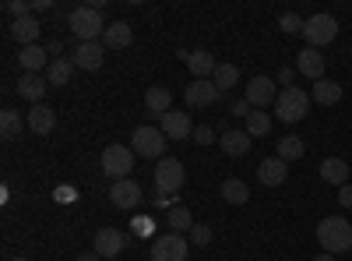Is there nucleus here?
I'll return each mask as SVG.
<instances>
[{
    "label": "nucleus",
    "instance_id": "1",
    "mask_svg": "<svg viewBox=\"0 0 352 261\" xmlns=\"http://www.w3.org/2000/svg\"><path fill=\"white\" fill-rule=\"evenodd\" d=\"M317 240L328 254H342L352 251V222L345 216H328L317 222Z\"/></svg>",
    "mask_w": 352,
    "mask_h": 261
},
{
    "label": "nucleus",
    "instance_id": "2",
    "mask_svg": "<svg viewBox=\"0 0 352 261\" xmlns=\"http://www.w3.org/2000/svg\"><path fill=\"white\" fill-rule=\"evenodd\" d=\"M310 103H314L310 92H303L300 85H289V89H282L278 99H275V117L282 124H300L310 113Z\"/></svg>",
    "mask_w": 352,
    "mask_h": 261
},
{
    "label": "nucleus",
    "instance_id": "3",
    "mask_svg": "<svg viewBox=\"0 0 352 261\" xmlns=\"http://www.w3.org/2000/svg\"><path fill=\"white\" fill-rule=\"evenodd\" d=\"M67 25H71V36H74V39H81V43H99V39H102V32H106V25H102V11L88 8V4L74 8V11L67 14Z\"/></svg>",
    "mask_w": 352,
    "mask_h": 261
},
{
    "label": "nucleus",
    "instance_id": "4",
    "mask_svg": "<svg viewBox=\"0 0 352 261\" xmlns=\"http://www.w3.org/2000/svg\"><path fill=\"white\" fill-rule=\"evenodd\" d=\"M131 141H134V152H138L141 159H166V145H169V138H166L159 127L141 124V127H134Z\"/></svg>",
    "mask_w": 352,
    "mask_h": 261
},
{
    "label": "nucleus",
    "instance_id": "5",
    "mask_svg": "<svg viewBox=\"0 0 352 261\" xmlns=\"http://www.w3.org/2000/svg\"><path fill=\"white\" fill-rule=\"evenodd\" d=\"M134 169V149H127V145H109V149L102 152V173L116 184V180H127Z\"/></svg>",
    "mask_w": 352,
    "mask_h": 261
},
{
    "label": "nucleus",
    "instance_id": "6",
    "mask_svg": "<svg viewBox=\"0 0 352 261\" xmlns=\"http://www.w3.org/2000/svg\"><path fill=\"white\" fill-rule=\"evenodd\" d=\"M335 36H338V21H335L331 14H324V11L310 14L307 25H303V39H307V46H314V50L335 43Z\"/></svg>",
    "mask_w": 352,
    "mask_h": 261
},
{
    "label": "nucleus",
    "instance_id": "7",
    "mask_svg": "<svg viewBox=\"0 0 352 261\" xmlns=\"http://www.w3.org/2000/svg\"><path fill=\"white\" fill-rule=\"evenodd\" d=\"M184 180H187V173H184L180 159H173V156L159 159V166H155V191L159 194H176L184 187Z\"/></svg>",
    "mask_w": 352,
    "mask_h": 261
},
{
    "label": "nucleus",
    "instance_id": "8",
    "mask_svg": "<svg viewBox=\"0 0 352 261\" xmlns=\"http://www.w3.org/2000/svg\"><path fill=\"white\" fill-rule=\"evenodd\" d=\"M219 99H226V92H219L215 81H190V85H187V106H190V109L215 106Z\"/></svg>",
    "mask_w": 352,
    "mask_h": 261
},
{
    "label": "nucleus",
    "instance_id": "9",
    "mask_svg": "<svg viewBox=\"0 0 352 261\" xmlns=\"http://www.w3.org/2000/svg\"><path fill=\"white\" fill-rule=\"evenodd\" d=\"M187 258V240L180 233H166L152 244V261H184Z\"/></svg>",
    "mask_w": 352,
    "mask_h": 261
},
{
    "label": "nucleus",
    "instance_id": "10",
    "mask_svg": "<svg viewBox=\"0 0 352 261\" xmlns=\"http://www.w3.org/2000/svg\"><path fill=\"white\" fill-rule=\"evenodd\" d=\"M254 109H261V106H268V103H275L278 99V92H275V81L268 78V74H257V78H250L247 81V96H243Z\"/></svg>",
    "mask_w": 352,
    "mask_h": 261
},
{
    "label": "nucleus",
    "instance_id": "11",
    "mask_svg": "<svg viewBox=\"0 0 352 261\" xmlns=\"http://www.w3.org/2000/svg\"><path fill=\"white\" fill-rule=\"evenodd\" d=\"M109 201H113L116 209H124V212L138 209V205H141V187H138V180H134V177L116 180V184L109 187Z\"/></svg>",
    "mask_w": 352,
    "mask_h": 261
},
{
    "label": "nucleus",
    "instance_id": "12",
    "mask_svg": "<svg viewBox=\"0 0 352 261\" xmlns=\"http://www.w3.org/2000/svg\"><path fill=\"white\" fill-rule=\"evenodd\" d=\"M127 247V233H124V229H116V226H106V229H99V233H96V254L99 258H116V254H120Z\"/></svg>",
    "mask_w": 352,
    "mask_h": 261
},
{
    "label": "nucleus",
    "instance_id": "13",
    "mask_svg": "<svg viewBox=\"0 0 352 261\" xmlns=\"http://www.w3.org/2000/svg\"><path fill=\"white\" fill-rule=\"evenodd\" d=\"M285 177H289V163H285V159H278V156L261 159V166H257V180H261L264 187H278V184H285Z\"/></svg>",
    "mask_w": 352,
    "mask_h": 261
},
{
    "label": "nucleus",
    "instance_id": "14",
    "mask_svg": "<svg viewBox=\"0 0 352 261\" xmlns=\"http://www.w3.org/2000/svg\"><path fill=\"white\" fill-rule=\"evenodd\" d=\"M162 134H166L169 141H184V138H190V134H194V127H190V113H184V109H169L166 117H162Z\"/></svg>",
    "mask_w": 352,
    "mask_h": 261
},
{
    "label": "nucleus",
    "instance_id": "15",
    "mask_svg": "<svg viewBox=\"0 0 352 261\" xmlns=\"http://www.w3.org/2000/svg\"><path fill=\"white\" fill-rule=\"evenodd\" d=\"M74 67H85V71H99L102 67V61H106V46L102 43H78V50H74Z\"/></svg>",
    "mask_w": 352,
    "mask_h": 261
},
{
    "label": "nucleus",
    "instance_id": "16",
    "mask_svg": "<svg viewBox=\"0 0 352 261\" xmlns=\"http://www.w3.org/2000/svg\"><path fill=\"white\" fill-rule=\"evenodd\" d=\"M46 89H50V81H46L43 74H21V78H18V96H21L25 103H32V106L43 103Z\"/></svg>",
    "mask_w": 352,
    "mask_h": 261
},
{
    "label": "nucleus",
    "instance_id": "17",
    "mask_svg": "<svg viewBox=\"0 0 352 261\" xmlns=\"http://www.w3.org/2000/svg\"><path fill=\"white\" fill-rule=\"evenodd\" d=\"M296 71H300L303 78H314V81L324 78V56H320V50H314V46L300 50V56H296Z\"/></svg>",
    "mask_w": 352,
    "mask_h": 261
},
{
    "label": "nucleus",
    "instance_id": "18",
    "mask_svg": "<svg viewBox=\"0 0 352 261\" xmlns=\"http://www.w3.org/2000/svg\"><path fill=\"white\" fill-rule=\"evenodd\" d=\"M144 109L152 113V117H166V113L173 109V92L166 89V85H152L148 92H144Z\"/></svg>",
    "mask_w": 352,
    "mask_h": 261
},
{
    "label": "nucleus",
    "instance_id": "19",
    "mask_svg": "<svg viewBox=\"0 0 352 261\" xmlns=\"http://www.w3.org/2000/svg\"><path fill=\"white\" fill-rule=\"evenodd\" d=\"M18 64H21V71H25V74H39V71H43L46 64H53V61H50V50L36 43V46H21Z\"/></svg>",
    "mask_w": 352,
    "mask_h": 261
},
{
    "label": "nucleus",
    "instance_id": "20",
    "mask_svg": "<svg viewBox=\"0 0 352 261\" xmlns=\"http://www.w3.org/2000/svg\"><path fill=\"white\" fill-rule=\"evenodd\" d=\"M250 134L247 131H222L219 134V149L226 152V156H232V159H240V156H247L250 152Z\"/></svg>",
    "mask_w": 352,
    "mask_h": 261
},
{
    "label": "nucleus",
    "instance_id": "21",
    "mask_svg": "<svg viewBox=\"0 0 352 261\" xmlns=\"http://www.w3.org/2000/svg\"><path fill=\"white\" fill-rule=\"evenodd\" d=\"M134 43V28L127 21H113L106 25V32H102V46L106 50H127Z\"/></svg>",
    "mask_w": 352,
    "mask_h": 261
},
{
    "label": "nucleus",
    "instance_id": "22",
    "mask_svg": "<svg viewBox=\"0 0 352 261\" xmlns=\"http://www.w3.org/2000/svg\"><path fill=\"white\" fill-rule=\"evenodd\" d=\"M187 67H190L194 81H208V74H215V71H219L215 56H212L208 50H194V53H187Z\"/></svg>",
    "mask_w": 352,
    "mask_h": 261
},
{
    "label": "nucleus",
    "instance_id": "23",
    "mask_svg": "<svg viewBox=\"0 0 352 261\" xmlns=\"http://www.w3.org/2000/svg\"><path fill=\"white\" fill-rule=\"evenodd\" d=\"M28 131H32V134H50L53 127H56V113L50 109V106H32V109H28Z\"/></svg>",
    "mask_w": 352,
    "mask_h": 261
},
{
    "label": "nucleus",
    "instance_id": "24",
    "mask_svg": "<svg viewBox=\"0 0 352 261\" xmlns=\"http://www.w3.org/2000/svg\"><path fill=\"white\" fill-rule=\"evenodd\" d=\"M39 36H43V25H39L36 18H21V21L11 25V39L21 43V46H36Z\"/></svg>",
    "mask_w": 352,
    "mask_h": 261
},
{
    "label": "nucleus",
    "instance_id": "25",
    "mask_svg": "<svg viewBox=\"0 0 352 261\" xmlns=\"http://www.w3.org/2000/svg\"><path fill=\"white\" fill-rule=\"evenodd\" d=\"M320 180L335 184V187H345L349 184V163L345 159H324L320 163Z\"/></svg>",
    "mask_w": 352,
    "mask_h": 261
},
{
    "label": "nucleus",
    "instance_id": "26",
    "mask_svg": "<svg viewBox=\"0 0 352 261\" xmlns=\"http://www.w3.org/2000/svg\"><path fill=\"white\" fill-rule=\"evenodd\" d=\"M310 99H314V103H320V106H335V103L342 99V85H338V81H331V78H320V81H314Z\"/></svg>",
    "mask_w": 352,
    "mask_h": 261
},
{
    "label": "nucleus",
    "instance_id": "27",
    "mask_svg": "<svg viewBox=\"0 0 352 261\" xmlns=\"http://www.w3.org/2000/svg\"><path fill=\"white\" fill-rule=\"evenodd\" d=\"M71 74H74V61H71V56H56V61L50 64V74H46L50 89H60V85H67Z\"/></svg>",
    "mask_w": 352,
    "mask_h": 261
},
{
    "label": "nucleus",
    "instance_id": "28",
    "mask_svg": "<svg viewBox=\"0 0 352 261\" xmlns=\"http://www.w3.org/2000/svg\"><path fill=\"white\" fill-rule=\"evenodd\" d=\"M222 198L229 201V205H247V201H250V187L240 177H229V180H222Z\"/></svg>",
    "mask_w": 352,
    "mask_h": 261
},
{
    "label": "nucleus",
    "instance_id": "29",
    "mask_svg": "<svg viewBox=\"0 0 352 261\" xmlns=\"http://www.w3.org/2000/svg\"><path fill=\"white\" fill-rule=\"evenodd\" d=\"M166 226H173V233H190L194 229V219H190V209L187 205H173L169 212H166Z\"/></svg>",
    "mask_w": 352,
    "mask_h": 261
},
{
    "label": "nucleus",
    "instance_id": "30",
    "mask_svg": "<svg viewBox=\"0 0 352 261\" xmlns=\"http://www.w3.org/2000/svg\"><path fill=\"white\" fill-rule=\"evenodd\" d=\"M303 152H307V145H303V138H296V134H285V138H278V159H285V163H292V159H303Z\"/></svg>",
    "mask_w": 352,
    "mask_h": 261
},
{
    "label": "nucleus",
    "instance_id": "31",
    "mask_svg": "<svg viewBox=\"0 0 352 261\" xmlns=\"http://www.w3.org/2000/svg\"><path fill=\"white\" fill-rule=\"evenodd\" d=\"M247 134H250V138H264V134H272V117H268V113L250 109V117H247Z\"/></svg>",
    "mask_w": 352,
    "mask_h": 261
},
{
    "label": "nucleus",
    "instance_id": "32",
    "mask_svg": "<svg viewBox=\"0 0 352 261\" xmlns=\"http://www.w3.org/2000/svg\"><path fill=\"white\" fill-rule=\"evenodd\" d=\"M212 81L219 85V92H229L232 85L240 81V67H236V64H219V71L212 74Z\"/></svg>",
    "mask_w": 352,
    "mask_h": 261
},
{
    "label": "nucleus",
    "instance_id": "33",
    "mask_svg": "<svg viewBox=\"0 0 352 261\" xmlns=\"http://www.w3.org/2000/svg\"><path fill=\"white\" fill-rule=\"evenodd\" d=\"M0 134L4 138L21 134V113L18 109H0Z\"/></svg>",
    "mask_w": 352,
    "mask_h": 261
},
{
    "label": "nucleus",
    "instance_id": "34",
    "mask_svg": "<svg viewBox=\"0 0 352 261\" xmlns=\"http://www.w3.org/2000/svg\"><path fill=\"white\" fill-rule=\"evenodd\" d=\"M303 25H307V21H303L296 11H285V14H278V28H282L285 36H300V32H303Z\"/></svg>",
    "mask_w": 352,
    "mask_h": 261
},
{
    "label": "nucleus",
    "instance_id": "35",
    "mask_svg": "<svg viewBox=\"0 0 352 261\" xmlns=\"http://www.w3.org/2000/svg\"><path fill=\"white\" fill-rule=\"evenodd\" d=\"M190 244L208 247V244H212V226H208V222H194V229H190Z\"/></svg>",
    "mask_w": 352,
    "mask_h": 261
},
{
    "label": "nucleus",
    "instance_id": "36",
    "mask_svg": "<svg viewBox=\"0 0 352 261\" xmlns=\"http://www.w3.org/2000/svg\"><path fill=\"white\" fill-rule=\"evenodd\" d=\"M14 21H21V18H32V4H28V0H11V4L4 8Z\"/></svg>",
    "mask_w": 352,
    "mask_h": 261
},
{
    "label": "nucleus",
    "instance_id": "37",
    "mask_svg": "<svg viewBox=\"0 0 352 261\" xmlns=\"http://www.w3.org/2000/svg\"><path fill=\"white\" fill-rule=\"evenodd\" d=\"M53 198H56V201H60V205H71V201L78 198V191H74L71 184H60V187H56V191H53Z\"/></svg>",
    "mask_w": 352,
    "mask_h": 261
},
{
    "label": "nucleus",
    "instance_id": "38",
    "mask_svg": "<svg viewBox=\"0 0 352 261\" xmlns=\"http://www.w3.org/2000/svg\"><path fill=\"white\" fill-rule=\"evenodd\" d=\"M194 141H197V145H212V141H215V127H208V124L194 127Z\"/></svg>",
    "mask_w": 352,
    "mask_h": 261
},
{
    "label": "nucleus",
    "instance_id": "39",
    "mask_svg": "<svg viewBox=\"0 0 352 261\" xmlns=\"http://www.w3.org/2000/svg\"><path fill=\"white\" fill-rule=\"evenodd\" d=\"M250 109H254V106H250L247 99H232V103H229V113H232V117H243V121H247Z\"/></svg>",
    "mask_w": 352,
    "mask_h": 261
},
{
    "label": "nucleus",
    "instance_id": "40",
    "mask_svg": "<svg viewBox=\"0 0 352 261\" xmlns=\"http://www.w3.org/2000/svg\"><path fill=\"white\" fill-rule=\"evenodd\" d=\"M338 205H342V209H352V184H345V187L338 191Z\"/></svg>",
    "mask_w": 352,
    "mask_h": 261
},
{
    "label": "nucleus",
    "instance_id": "41",
    "mask_svg": "<svg viewBox=\"0 0 352 261\" xmlns=\"http://www.w3.org/2000/svg\"><path fill=\"white\" fill-rule=\"evenodd\" d=\"M292 78H296V71H292V67H282V71H278V85H285V89L292 85Z\"/></svg>",
    "mask_w": 352,
    "mask_h": 261
},
{
    "label": "nucleus",
    "instance_id": "42",
    "mask_svg": "<svg viewBox=\"0 0 352 261\" xmlns=\"http://www.w3.org/2000/svg\"><path fill=\"white\" fill-rule=\"evenodd\" d=\"M46 50H50V53H53V61H56V53H60V50H64V46H60V39H50V46H46Z\"/></svg>",
    "mask_w": 352,
    "mask_h": 261
},
{
    "label": "nucleus",
    "instance_id": "43",
    "mask_svg": "<svg viewBox=\"0 0 352 261\" xmlns=\"http://www.w3.org/2000/svg\"><path fill=\"white\" fill-rule=\"evenodd\" d=\"M78 261H102L96 251H85V254H78Z\"/></svg>",
    "mask_w": 352,
    "mask_h": 261
},
{
    "label": "nucleus",
    "instance_id": "44",
    "mask_svg": "<svg viewBox=\"0 0 352 261\" xmlns=\"http://www.w3.org/2000/svg\"><path fill=\"white\" fill-rule=\"evenodd\" d=\"M53 4H50V0H36V4H32V11H50Z\"/></svg>",
    "mask_w": 352,
    "mask_h": 261
},
{
    "label": "nucleus",
    "instance_id": "45",
    "mask_svg": "<svg viewBox=\"0 0 352 261\" xmlns=\"http://www.w3.org/2000/svg\"><path fill=\"white\" fill-rule=\"evenodd\" d=\"M314 261H335V254H328V251H324V254H317Z\"/></svg>",
    "mask_w": 352,
    "mask_h": 261
},
{
    "label": "nucleus",
    "instance_id": "46",
    "mask_svg": "<svg viewBox=\"0 0 352 261\" xmlns=\"http://www.w3.org/2000/svg\"><path fill=\"white\" fill-rule=\"evenodd\" d=\"M11 261H28V258H11Z\"/></svg>",
    "mask_w": 352,
    "mask_h": 261
},
{
    "label": "nucleus",
    "instance_id": "47",
    "mask_svg": "<svg viewBox=\"0 0 352 261\" xmlns=\"http://www.w3.org/2000/svg\"><path fill=\"white\" fill-rule=\"evenodd\" d=\"M148 261H152V258H148Z\"/></svg>",
    "mask_w": 352,
    "mask_h": 261
},
{
    "label": "nucleus",
    "instance_id": "48",
    "mask_svg": "<svg viewBox=\"0 0 352 261\" xmlns=\"http://www.w3.org/2000/svg\"><path fill=\"white\" fill-rule=\"evenodd\" d=\"M349 254H352V251H349Z\"/></svg>",
    "mask_w": 352,
    "mask_h": 261
}]
</instances>
